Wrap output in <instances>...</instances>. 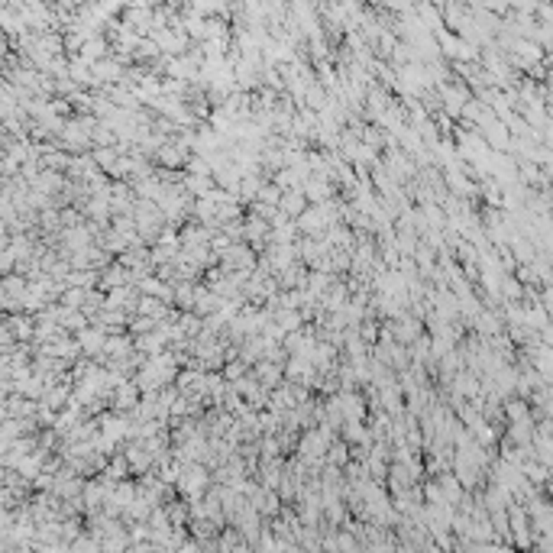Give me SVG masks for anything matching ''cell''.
<instances>
[{
  "label": "cell",
  "mask_w": 553,
  "mask_h": 553,
  "mask_svg": "<svg viewBox=\"0 0 553 553\" xmlns=\"http://www.w3.org/2000/svg\"><path fill=\"white\" fill-rule=\"evenodd\" d=\"M304 207H308V198H304L301 188H294V191H282V198H278V214L285 220H298L304 214Z\"/></svg>",
  "instance_id": "cell-1"
},
{
  "label": "cell",
  "mask_w": 553,
  "mask_h": 553,
  "mask_svg": "<svg viewBox=\"0 0 553 553\" xmlns=\"http://www.w3.org/2000/svg\"><path fill=\"white\" fill-rule=\"evenodd\" d=\"M110 402H114V408H120V411H133L136 404H139V388H136L133 382H120L117 392L110 395Z\"/></svg>",
  "instance_id": "cell-2"
},
{
  "label": "cell",
  "mask_w": 553,
  "mask_h": 553,
  "mask_svg": "<svg viewBox=\"0 0 553 553\" xmlns=\"http://www.w3.org/2000/svg\"><path fill=\"white\" fill-rule=\"evenodd\" d=\"M104 343H107L104 330H84V334H81V346H84L88 353H101Z\"/></svg>",
  "instance_id": "cell-3"
},
{
  "label": "cell",
  "mask_w": 553,
  "mask_h": 553,
  "mask_svg": "<svg viewBox=\"0 0 553 553\" xmlns=\"http://www.w3.org/2000/svg\"><path fill=\"white\" fill-rule=\"evenodd\" d=\"M278 198H282V191H278L275 184L272 182H262V188H259V194H256V201L259 204H266V207H278Z\"/></svg>",
  "instance_id": "cell-4"
},
{
  "label": "cell",
  "mask_w": 553,
  "mask_h": 553,
  "mask_svg": "<svg viewBox=\"0 0 553 553\" xmlns=\"http://www.w3.org/2000/svg\"><path fill=\"white\" fill-rule=\"evenodd\" d=\"M327 450H330V453H327V460L334 463V466H336V463H346V456H350V450H346L343 440H334V444H330Z\"/></svg>",
  "instance_id": "cell-5"
}]
</instances>
